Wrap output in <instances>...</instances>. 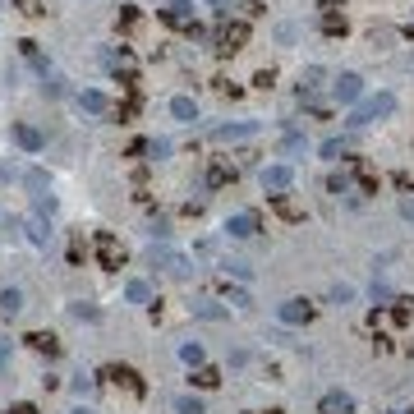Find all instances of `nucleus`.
I'll use <instances>...</instances> for the list:
<instances>
[{
	"instance_id": "e433bc0d",
	"label": "nucleus",
	"mask_w": 414,
	"mask_h": 414,
	"mask_svg": "<svg viewBox=\"0 0 414 414\" xmlns=\"http://www.w3.org/2000/svg\"><path fill=\"white\" fill-rule=\"evenodd\" d=\"M253 83H258V88L267 92V88H272V83H276V69H258V74H253Z\"/></svg>"
},
{
	"instance_id": "6e6552de",
	"label": "nucleus",
	"mask_w": 414,
	"mask_h": 414,
	"mask_svg": "<svg viewBox=\"0 0 414 414\" xmlns=\"http://www.w3.org/2000/svg\"><path fill=\"white\" fill-rule=\"evenodd\" d=\"M226 235L230 240H253L258 235V212H235L226 221Z\"/></svg>"
},
{
	"instance_id": "58836bf2",
	"label": "nucleus",
	"mask_w": 414,
	"mask_h": 414,
	"mask_svg": "<svg viewBox=\"0 0 414 414\" xmlns=\"http://www.w3.org/2000/svg\"><path fill=\"white\" fill-rule=\"evenodd\" d=\"M92 387H97V378H74V391H78V396H92Z\"/></svg>"
},
{
	"instance_id": "49530a36",
	"label": "nucleus",
	"mask_w": 414,
	"mask_h": 414,
	"mask_svg": "<svg viewBox=\"0 0 414 414\" xmlns=\"http://www.w3.org/2000/svg\"><path fill=\"white\" fill-rule=\"evenodd\" d=\"M5 354H10V345H5V341H0V364H5Z\"/></svg>"
},
{
	"instance_id": "423d86ee",
	"label": "nucleus",
	"mask_w": 414,
	"mask_h": 414,
	"mask_svg": "<svg viewBox=\"0 0 414 414\" xmlns=\"http://www.w3.org/2000/svg\"><path fill=\"white\" fill-rule=\"evenodd\" d=\"M102 378H106V382H115V387H124V391H134V396H143V391H148V387H143V378H138L129 364H106V368H102Z\"/></svg>"
},
{
	"instance_id": "5701e85b",
	"label": "nucleus",
	"mask_w": 414,
	"mask_h": 414,
	"mask_svg": "<svg viewBox=\"0 0 414 414\" xmlns=\"http://www.w3.org/2000/svg\"><path fill=\"white\" fill-rule=\"evenodd\" d=\"M189 382H194V387H203V391H212V387L221 382V373H216V368H207V364H203V368H194V373H189Z\"/></svg>"
},
{
	"instance_id": "0eeeda50",
	"label": "nucleus",
	"mask_w": 414,
	"mask_h": 414,
	"mask_svg": "<svg viewBox=\"0 0 414 414\" xmlns=\"http://www.w3.org/2000/svg\"><path fill=\"white\" fill-rule=\"evenodd\" d=\"M313 313H318V308L308 304V299H286V304H276V318L286 322V327H304V322H313Z\"/></svg>"
},
{
	"instance_id": "c756f323",
	"label": "nucleus",
	"mask_w": 414,
	"mask_h": 414,
	"mask_svg": "<svg viewBox=\"0 0 414 414\" xmlns=\"http://www.w3.org/2000/svg\"><path fill=\"white\" fill-rule=\"evenodd\" d=\"M281 152H286V157H295V152H308V143H304L299 134H286V138H281Z\"/></svg>"
},
{
	"instance_id": "412c9836",
	"label": "nucleus",
	"mask_w": 414,
	"mask_h": 414,
	"mask_svg": "<svg viewBox=\"0 0 414 414\" xmlns=\"http://www.w3.org/2000/svg\"><path fill=\"white\" fill-rule=\"evenodd\" d=\"M189 308H194V318H207V322H221V318H226V308L216 304V299H194Z\"/></svg>"
},
{
	"instance_id": "39448f33",
	"label": "nucleus",
	"mask_w": 414,
	"mask_h": 414,
	"mask_svg": "<svg viewBox=\"0 0 414 414\" xmlns=\"http://www.w3.org/2000/svg\"><path fill=\"white\" fill-rule=\"evenodd\" d=\"M97 262H102V267H111V272H115V267H124V244L111 235V230H102V235H97Z\"/></svg>"
},
{
	"instance_id": "a211bd4d",
	"label": "nucleus",
	"mask_w": 414,
	"mask_h": 414,
	"mask_svg": "<svg viewBox=\"0 0 414 414\" xmlns=\"http://www.w3.org/2000/svg\"><path fill=\"white\" fill-rule=\"evenodd\" d=\"M170 115L184 120V124H194L198 120V102H194V97H170Z\"/></svg>"
},
{
	"instance_id": "ea45409f",
	"label": "nucleus",
	"mask_w": 414,
	"mask_h": 414,
	"mask_svg": "<svg viewBox=\"0 0 414 414\" xmlns=\"http://www.w3.org/2000/svg\"><path fill=\"white\" fill-rule=\"evenodd\" d=\"M318 10H322V14H341V10H345V0H318Z\"/></svg>"
},
{
	"instance_id": "1a4fd4ad",
	"label": "nucleus",
	"mask_w": 414,
	"mask_h": 414,
	"mask_svg": "<svg viewBox=\"0 0 414 414\" xmlns=\"http://www.w3.org/2000/svg\"><path fill=\"white\" fill-rule=\"evenodd\" d=\"M161 19H166L170 28H184V32H189V28H194V5H189V0H170L166 10H161Z\"/></svg>"
},
{
	"instance_id": "de8ad7c7",
	"label": "nucleus",
	"mask_w": 414,
	"mask_h": 414,
	"mask_svg": "<svg viewBox=\"0 0 414 414\" xmlns=\"http://www.w3.org/2000/svg\"><path fill=\"white\" fill-rule=\"evenodd\" d=\"M69 414H92V410H88V405H78V410H69Z\"/></svg>"
},
{
	"instance_id": "dca6fc26",
	"label": "nucleus",
	"mask_w": 414,
	"mask_h": 414,
	"mask_svg": "<svg viewBox=\"0 0 414 414\" xmlns=\"http://www.w3.org/2000/svg\"><path fill=\"white\" fill-rule=\"evenodd\" d=\"M78 106L88 111V115H111V102L102 97L97 88H88V92H78Z\"/></svg>"
},
{
	"instance_id": "b1692460",
	"label": "nucleus",
	"mask_w": 414,
	"mask_h": 414,
	"mask_svg": "<svg viewBox=\"0 0 414 414\" xmlns=\"http://www.w3.org/2000/svg\"><path fill=\"white\" fill-rule=\"evenodd\" d=\"M19 308H23V295H19L14 286H5V290H0V313H5V318H14Z\"/></svg>"
},
{
	"instance_id": "bb28decb",
	"label": "nucleus",
	"mask_w": 414,
	"mask_h": 414,
	"mask_svg": "<svg viewBox=\"0 0 414 414\" xmlns=\"http://www.w3.org/2000/svg\"><path fill=\"white\" fill-rule=\"evenodd\" d=\"M138 19H143V14H138V5H120V14H115V23H120V28L129 32V28H138Z\"/></svg>"
},
{
	"instance_id": "9d476101",
	"label": "nucleus",
	"mask_w": 414,
	"mask_h": 414,
	"mask_svg": "<svg viewBox=\"0 0 414 414\" xmlns=\"http://www.w3.org/2000/svg\"><path fill=\"white\" fill-rule=\"evenodd\" d=\"M258 134V124L253 120H240V124H216L212 129V138L216 143H240V138H253Z\"/></svg>"
},
{
	"instance_id": "79ce46f5",
	"label": "nucleus",
	"mask_w": 414,
	"mask_h": 414,
	"mask_svg": "<svg viewBox=\"0 0 414 414\" xmlns=\"http://www.w3.org/2000/svg\"><path fill=\"white\" fill-rule=\"evenodd\" d=\"M166 235H170V226L161 221V216H157V221H152V240H166Z\"/></svg>"
},
{
	"instance_id": "f03ea898",
	"label": "nucleus",
	"mask_w": 414,
	"mask_h": 414,
	"mask_svg": "<svg viewBox=\"0 0 414 414\" xmlns=\"http://www.w3.org/2000/svg\"><path fill=\"white\" fill-rule=\"evenodd\" d=\"M212 42H216V51H226V56L230 51H240V46L249 42V23L244 19H226V23L212 32Z\"/></svg>"
},
{
	"instance_id": "9b49d317",
	"label": "nucleus",
	"mask_w": 414,
	"mask_h": 414,
	"mask_svg": "<svg viewBox=\"0 0 414 414\" xmlns=\"http://www.w3.org/2000/svg\"><path fill=\"white\" fill-rule=\"evenodd\" d=\"M235 180H240V166H230L221 157L207 166V189H226V184H235Z\"/></svg>"
},
{
	"instance_id": "393cba45",
	"label": "nucleus",
	"mask_w": 414,
	"mask_h": 414,
	"mask_svg": "<svg viewBox=\"0 0 414 414\" xmlns=\"http://www.w3.org/2000/svg\"><path fill=\"white\" fill-rule=\"evenodd\" d=\"M180 359L189 368H203V345H198V341H184V345H180Z\"/></svg>"
},
{
	"instance_id": "c03bdc74",
	"label": "nucleus",
	"mask_w": 414,
	"mask_h": 414,
	"mask_svg": "<svg viewBox=\"0 0 414 414\" xmlns=\"http://www.w3.org/2000/svg\"><path fill=\"white\" fill-rule=\"evenodd\" d=\"M5 414H37V405H28V400H23V405H14V410H5Z\"/></svg>"
},
{
	"instance_id": "09e8293b",
	"label": "nucleus",
	"mask_w": 414,
	"mask_h": 414,
	"mask_svg": "<svg viewBox=\"0 0 414 414\" xmlns=\"http://www.w3.org/2000/svg\"><path fill=\"white\" fill-rule=\"evenodd\" d=\"M405 212H410V216H414V203H405Z\"/></svg>"
},
{
	"instance_id": "4be33fe9",
	"label": "nucleus",
	"mask_w": 414,
	"mask_h": 414,
	"mask_svg": "<svg viewBox=\"0 0 414 414\" xmlns=\"http://www.w3.org/2000/svg\"><path fill=\"white\" fill-rule=\"evenodd\" d=\"M322 78H327V74H322V65H308L304 74H299V97H313Z\"/></svg>"
},
{
	"instance_id": "a19ab883",
	"label": "nucleus",
	"mask_w": 414,
	"mask_h": 414,
	"mask_svg": "<svg viewBox=\"0 0 414 414\" xmlns=\"http://www.w3.org/2000/svg\"><path fill=\"white\" fill-rule=\"evenodd\" d=\"M19 10H23V14H46L42 0H19Z\"/></svg>"
},
{
	"instance_id": "f8f14e48",
	"label": "nucleus",
	"mask_w": 414,
	"mask_h": 414,
	"mask_svg": "<svg viewBox=\"0 0 414 414\" xmlns=\"http://www.w3.org/2000/svg\"><path fill=\"white\" fill-rule=\"evenodd\" d=\"M152 262H161V267H170V276H194V267H189V258H180V253H170V249H157L152 244Z\"/></svg>"
},
{
	"instance_id": "4468645a",
	"label": "nucleus",
	"mask_w": 414,
	"mask_h": 414,
	"mask_svg": "<svg viewBox=\"0 0 414 414\" xmlns=\"http://www.w3.org/2000/svg\"><path fill=\"white\" fill-rule=\"evenodd\" d=\"M350 410H354L350 391H327V396L318 400V414H350Z\"/></svg>"
},
{
	"instance_id": "cd10ccee",
	"label": "nucleus",
	"mask_w": 414,
	"mask_h": 414,
	"mask_svg": "<svg viewBox=\"0 0 414 414\" xmlns=\"http://www.w3.org/2000/svg\"><path fill=\"white\" fill-rule=\"evenodd\" d=\"M345 148H350V143H345V138H327V143H322L318 152L327 157V161H336V157H345Z\"/></svg>"
},
{
	"instance_id": "4c0bfd02",
	"label": "nucleus",
	"mask_w": 414,
	"mask_h": 414,
	"mask_svg": "<svg viewBox=\"0 0 414 414\" xmlns=\"http://www.w3.org/2000/svg\"><path fill=\"white\" fill-rule=\"evenodd\" d=\"M226 272L240 276V281H249V276H253V272H249V262H226Z\"/></svg>"
},
{
	"instance_id": "a18cd8bd",
	"label": "nucleus",
	"mask_w": 414,
	"mask_h": 414,
	"mask_svg": "<svg viewBox=\"0 0 414 414\" xmlns=\"http://www.w3.org/2000/svg\"><path fill=\"white\" fill-rule=\"evenodd\" d=\"M212 5H216V10H221V14H226V10H230V0H212Z\"/></svg>"
},
{
	"instance_id": "c85d7f7f",
	"label": "nucleus",
	"mask_w": 414,
	"mask_h": 414,
	"mask_svg": "<svg viewBox=\"0 0 414 414\" xmlns=\"http://www.w3.org/2000/svg\"><path fill=\"white\" fill-rule=\"evenodd\" d=\"M69 313H74L78 322H97V318H102V313H97V304H83V299H78V304H69Z\"/></svg>"
},
{
	"instance_id": "7c9ffc66",
	"label": "nucleus",
	"mask_w": 414,
	"mask_h": 414,
	"mask_svg": "<svg viewBox=\"0 0 414 414\" xmlns=\"http://www.w3.org/2000/svg\"><path fill=\"white\" fill-rule=\"evenodd\" d=\"M327 189H332V194H345V189H350V166H341L336 175L327 180Z\"/></svg>"
},
{
	"instance_id": "3c124183",
	"label": "nucleus",
	"mask_w": 414,
	"mask_h": 414,
	"mask_svg": "<svg viewBox=\"0 0 414 414\" xmlns=\"http://www.w3.org/2000/svg\"><path fill=\"white\" fill-rule=\"evenodd\" d=\"M391 414H400V410H391Z\"/></svg>"
},
{
	"instance_id": "f257e3e1",
	"label": "nucleus",
	"mask_w": 414,
	"mask_h": 414,
	"mask_svg": "<svg viewBox=\"0 0 414 414\" xmlns=\"http://www.w3.org/2000/svg\"><path fill=\"white\" fill-rule=\"evenodd\" d=\"M391 111H396V97H391V92H373V97H359V106L350 111V124L364 129V124H373V120H387Z\"/></svg>"
},
{
	"instance_id": "473e14b6",
	"label": "nucleus",
	"mask_w": 414,
	"mask_h": 414,
	"mask_svg": "<svg viewBox=\"0 0 414 414\" xmlns=\"http://www.w3.org/2000/svg\"><path fill=\"white\" fill-rule=\"evenodd\" d=\"M175 410H180V414H203V400L198 396H180V400H175Z\"/></svg>"
},
{
	"instance_id": "a878e982",
	"label": "nucleus",
	"mask_w": 414,
	"mask_h": 414,
	"mask_svg": "<svg viewBox=\"0 0 414 414\" xmlns=\"http://www.w3.org/2000/svg\"><path fill=\"white\" fill-rule=\"evenodd\" d=\"M124 299H129V304H148V299H152V290H148L143 281H129V286H124Z\"/></svg>"
},
{
	"instance_id": "37998d69",
	"label": "nucleus",
	"mask_w": 414,
	"mask_h": 414,
	"mask_svg": "<svg viewBox=\"0 0 414 414\" xmlns=\"http://www.w3.org/2000/svg\"><path fill=\"white\" fill-rule=\"evenodd\" d=\"M69 262H74V267L83 262V240H74V244H69Z\"/></svg>"
},
{
	"instance_id": "aec40b11",
	"label": "nucleus",
	"mask_w": 414,
	"mask_h": 414,
	"mask_svg": "<svg viewBox=\"0 0 414 414\" xmlns=\"http://www.w3.org/2000/svg\"><path fill=\"white\" fill-rule=\"evenodd\" d=\"M272 207H276V216H286V221H299V216H304L290 194H272Z\"/></svg>"
},
{
	"instance_id": "20e7f679",
	"label": "nucleus",
	"mask_w": 414,
	"mask_h": 414,
	"mask_svg": "<svg viewBox=\"0 0 414 414\" xmlns=\"http://www.w3.org/2000/svg\"><path fill=\"white\" fill-rule=\"evenodd\" d=\"M258 180H262V189H267V194H286V189L295 184V170L286 166V161H272V166L258 170Z\"/></svg>"
},
{
	"instance_id": "f3484780",
	"label": "nucleus",
	"mask_w": 414,
	"mask_h": 414,
	"mask_svg": "<svg viewBox=\"0 0 414 414\" xmlns=\"http://www.w3.org/2000/svg\"><path fill=\"white\" fill-rule=\"evenodd\" d=\"M23 341H28L37 354H46V359H56V354H60V341L51 336V332H32V336H23Z\"/></svg>"
},
{
	"instance_id": "ddd939ff",
	"label": "nucleus",
	"mask_w": 414,
	"mask_h": 414,
	"mask_svg": "<svg viewBox=\"0 0 414 414\" xmlns=\"http://www.w3.org/2000/svg\"><path fill=\"white\" fill-rule=\"evenodd\" d=\"M10 134H14V143H19V148H23V152H42V148H46V138L37 134L32 124H23V120H19L14 129H10Z\"/></svg>"
},
{
	"instance_id": "c9c22d12",
	"label": "nucleus",
	"mask_w": 414,
	"mask_h": 414,
	"mask_svg": "<svg viewBox=\"0 0 414 414\" xmlns=\"http://www.w3.org/2000/svg\"><path fill=\"white\" fill-rule=\"evenodd\" d=\"M240 10H244V19H258V14H267V5H262V0H244Z\"/></svg>"
},
{
	"instance_id": "72a5a7b5",
	"label": "nucleus",
	"mask_w": 414,
	"mask_h": 414,
	"mask_svg": "<svg viewBox=\"0 0 414 414\" xmlns=\"http://www.w3.org/2000/svg\"><path fill=\"white\" fill-rule=\"evenodd\" d=\"M23 184H28L32 194H46V175H42V170H28V175H23Z\"/></svg>"
},
{
	"instance_id": "f704fd0d",
	"label": "nucleus",
	"mask_w": 414,
	"mask_h": 414,
	"mask_svg": "<svg viewBox=\"0 0 414 414\" xmlns=\"http://www.w3.org/2000/svg\"><path fill=\"white\" fill-rule=\"evenodd\" d=\"M410 313H414V299H396V308H391V318H396V322H410Z\"/></svg>"
},
{
	"instance_id": "2f4dec72",
	"label": "nucleus",
	"mask_w": 414,
	"mask_h": 414,
	"mask_svg": "<svg viewBox=\"0 0 414 414\" xmlns=\"http://www.w3.org/2000/svg\"><path fill=\"white\" fill-rule=\"evenodd\" d=\"M221 290H226V299H230V304H240V308H249V304H253V299H249V290H240V286H230V281L221 286Z\"/></svg>"
},
{
	"instance_id": "8fccbe9b",
	"label": "nucleus",
	"mask_w": 414,
	"mask_h": 414,
	"mask_svg": "<svg viewBox=\"0 0 414 414\" xmlns=\"http://www.w3.org/2000/svg\"><path fill=\"white\" fill-rule=\"evenodd\" d=\"M267 414H281V410H267Z\"/></svg>"
},
{
	"instance_id": "2eb2a0df",
	"label": "nucleus",
	"mask_w": 414,
	"mask_h": 414,
	"mask_svg": "<svg viewBox=\"0 0 414 414\" xmlns=\"http://www.w3.org/2000/svg\"><path fill=\"white\" fill-rule=\"evenodd\" d=\"M28 240H32L37 249H46V244H51V221H46L42 212H32V216H28Z\"/></svg>"
},
{
	"instance_id": "7ed1b4c3",
	"label": "nucleus",
	"mask_w": 414,
	"mask_h": 414,
	"mask_svg": "<svg viewBox=\"0 0 414 414\" xmlns=\"http://www.w3.org/2000/svg\"><path fill=\"white\" fill-rule=\"evenodd\" d=\"M332 97H336L341 106H359V97H364V78L350 74V69L336 74V78H332Z\"/></svg>"
},
{
	"instance_id": "6ab92c4d",
	"label": "nucleus",
	"mask_w": 414,
	"mask_h": 414,
	"mask_svg": "<svg viewBox=\"0 0 414 414\" xmlns=\"http://www.w3.org/2000/svg\"><path fill=\"white\" fill-rule=\"evenodd\" d=\"M322 37H345V32H350V19L345 14H322Z\"/></svg>"
}]
</instances>
